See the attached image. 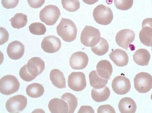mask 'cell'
Masks as SVG:
<instances>
[{
	"mask_svg": "<svg viewBox=\"0 0 152 113\" xmlns=\"http://www.w3.org/2000/svg\"><path fill=\"white\" fill-rule=\"evenodd\" d=\"M96 72L102 78L109 79L113 72L112 66L110 62L107 60L99 61L96 66Z\"/></svg>",
	"mask_w": 152,
	"mask_h": 113,
	"instance_id": "cell-17",
	"label": "cell"
},
{
	"mask_svg": "<svg viewBox=\"0 0 152 113\" xmlns=\"http://www.w3.org/2000/svg\"><path fill=\"white\" fill-rule=\"evenodd\" d=\"M69 87L76 91H81L86 86L85 74L82 72H72L68 76L67 81Z\"/></svg>",
	"mask_w": 152,
	"mask_h": 113,
	"instance_id": "cell-8",
	"label": "cell"
},
{
	"mask_svg": "<svg viewBox=\"0 0 152 113\" xmlns=\"http://www.w3.org/2000/svg\"><path fill=\"white\" fill-rule=\"evenodd\" d=\"M134 87L136 90L140 93H146L152 88V76L149 73L141 72L135 76Z\"/></svg>",
	"mask_w": 152,
	"mask_h": 113,
	"instance_id": "cell-6",
	"label": "cell"
},
{
	"mask_svg": "<svg viewBox=\"0 0 152 113\" xmlns=\"http://www.w3.org/2000/svg\"><path fill=\"white\" fill-rule=\"evenodd\" d=\"M97 112L98 113H115V112L114 108L111 106L109 104H106L99 106L97 109Z\"/></svg>",
	"mask_w": 152,
	"mask_h": 113,
	"instance_id": "cell-33",
	"label": "cell"
},
{
	"mask_svg": "<svg viewBox=\"0 0 152 113\" xmlns=\"http://www.w3.org/2000/svg\"><path fill=\"white\" fill-rule=\"evenodd\" d=\"M26 65L28 72L30 75L36 77L42 73L45 68L44 61L38 57L30 58Z\"/></svg>",
	"mask_w": 152,
	"mask_h": 113,
	"instance_id": "cell-13",
	"label": "cell"
},
{
	"mask_svg": "<svg viewBox=\"0 0 152 113\" xmlns=\"http://www.w3.org/2000/svg\"><path fill=\"white\" fill-rule=\"evenodd\" d=\"M100 38V33L98 29L91 26L86 25L81 32L80 40L83 45L91 47L97 44Z\"/></svg>",
	"mask_w": 152,
	"mask_h": 113,
	"instance_id": "cell-2",
	"label": "cell"
},
{
	"mask_svg": "<svg viewBox=\"0 0 152 113\" xmlns=\"http://www.w3.org/2000/svg\"><path fill=\"white\" fill-rule=\"evenodd\" d=\"M58 35L64 41L70 42L75 40L77 33V30L74 23L71 20L62 18L57 26Z\"/></svg>",
	"mask_w": 152,
	"mask_h": 113,
	"instance_id": "cell-1",
	"label": "cell"
},
{
	"mask_svg": "<svg viewBox=\"0 0 152 113\" xmlns=\"http://www.w3.org/2000/svg\"><path fill=\"white\" fill-rule=\"evenodd\" d=\"M148 26L152 27V18H148L144 19L142 22V27Z\"/></svg>",
	"mask_w": 152,
	"mask_h": 113,
	"instance_id": "cell-37",
	"label": "cell"
},
{
	"mask_svg": "<svg viewBox=\"0 0 152 113\" xmlns=\"http://www.w3.org/2000/svg\"><path fill=\"white\" fill-rule=\"evenodd\" d=\"M151 100L152 101V94H151Z\"/></svg>",
	"mask_w": 152,
	"mask_h": 113,
	"instance_id": "cell-39",
	"label": "cell"
},
{
	"mask_svg": "<svg viewBox=\"0 0 152 113\" xmlns=\"http://www.w3.org/2000/svg\"><path fill=\"white\" fill-rule=\"evenodd\" d=\"M50 79L55 87L61 89L66 88V80L64 74L59 69H54L51 70Z\"/></svg>",
	"mask_w": 152,
	"mask_h": 113,
	"instance_id": "cell-19",
	"label": "cell"
},
{
	"mask_svg": "<svg viewBox=\"0 0 152 113\" xmlns=\"http://www.w3.org/2000/svg\"><path fill=\"white\" fill-rule=\"evenodd\" d=\"M19 74L20 77L24 81H30L36 77L30 75L27 70L26 64L23 66L20 69Z\"/></svg>",
	"mask_w": 152,
	"mask_h": 113,
	"instance_id": "cell-31",
	"label": "cell"
},
{
	"mask_svg": "<svg viewBox=\"0 0 152 113\" xmlns=\"http://www.w3.org/2000/svg\"><path fill=\"white\" fill-rule=\"evenodd\" d=\"M109 48L108 43L104 38L101 37L98 43L94 46L91 47L92 51L95 54L102 56L105 54Z\"/></svg>",
	"mask_w": 152,
	"mask_h": 113,
	"instance_id": "cell-26",
	"label": "cell"
},
{
	"mask_svg": "<svg viewBox=\"0 0 152 113\" xmlns=\"http://www.w3.org/2000/svg\"><path fill=\"white\" fill-rule=\"evenodd\" d=\"M48 108L52 113H67L69 112L67 103L61 99L54 98L51 99L48 103Z\"/></svg>",
	"mask_w": 152,
	"mask_h": 113,
	"instance_id": "cell-15",
	"label": "cell"
},
{
	"mask_svg": "<svg viewBox=\"0 0 152 113\" xmlns=\"http://www.w3.org/2000/svg\"><path fill=\"white\" fill-rule=\"evenodd\" d=\"M25 51L24 45L20 42L14 41L9 43L7 47V52L11 59L17 60L23 55Z\"/></svg>",
	"mask_w": 152,
	"mask_h": 113,
	"instance_id": "cell-14",
	"label": "cell"
},
{
	"mask_svg": "<svg viewBox=\"0 0 152 113\" xmlns=\"http://www.w3.org/2000/svg\"><path fill=\"white\" fill-rule=\"evenodd\" d=\"M19 0H1L3 6L7 9H12L17 6Z\"/></svg>",
	"mask_w": 152,
	"mask_h": 113,
	"instance_id": "cell-32",
	"label": "cell"
},
{
	"mask_svg": "<svg viewBox=\"0 0 152 113\" xmlns=\"http://www.w3.org/2000/svg\"><path fill=\"white\" fill-rule=\"evenodd\" d=\"M28 5L31 8H38L45 3V0H27Z\"/></svg>",
	"mask_w": 152,
	"mask_h": 113,
	"instance_id": "cell-35",
	"label": "cell"
},
{
	"mask_svg": "<svg viewBox=\"0 0 152 113\" xmlns=\"http://www.w3.org/2000/svg\"><path fill=\"white\" fill-rule=\"evenodd\" d=\"M99 0H82L85 3L89 5H92L96 2Z\"/></svg>",
	"mask_w": 152,
	"mask_h": 113,
	"instance_id": "cell-38",
	"label": "cell"
},
{
	"mask_svg": "<svg viewBox=\"0 0 152 113\" xmlns=\"http://www.w3.org/2000/svg\"><path fill=\"white\" fill-rule=\"evenodd\" d=\"M93 15L96 22L104 25L110 24L113 18L111 9L102 4L99 5L94 9Z\"/></svg>",
	"mask_w": 152,
	"mask_h": 113,
	"instance_id": "cell-4",
	"label": "cell"
},
{
	"mask_svg": "<svg viewBox=\"0 0 152 113\" xmlns=\"http://www.w3.org/2000/svg\"><path fill=\"white\" fill-rule=\"evenodd\" d=\"M61 99L67 103L69 107L68 113H74L77 105V99L75 96L70 93H66L63 94Z\"/></svg>",
	"mask_w": 152,
	"mask_h": 113,
	"instance_id": "cell-27",
	"label": "cell"
},
{
	"mask_svg": "<svg viewBox=\"0 0 152 113\" xmlns=\"http://www.w3.org/2000/svg\"><path fill=\"white\" fill-rule=\"evenodd\" d=\"M90 85L96 89H100L105 86L108 79L100 77L95 70L91 71L89 75Z\"/></svg>",
	"mask_w": 152,
	"mask_h": 113,
	"instance_id": "cell-22",
	"label": "cell"
},
{
	"mask_svg": "<svg viewBox=\"0 0 152 113\" xmlns=\"http://www.w3.org/2000/svg\"><path fill=\"white\" fill-rule=\"evenodd\" d=\"M112 87L116 94L123 95L129 91L131 86L129 80L124 76L120 75L117 76L113 80Z\"/></svg>",
	"mask_w": 152,
	"mask_h": 113,
	"instance_id": "cell-9",
	"label": "cell"
},
{
	"mask_svg": "<svg viewBox=\"0 0 152 113\" xmlns=\"http://www.w3.org/2000/svg\"><path fill=\"white\" fill-rule=\"evenodd\" d=\"M63 8L69 12H74L80 7V4L78 0H61Z\"/></svg>",
	"mask_w": 152,
	"mask_h": 113,
	"instance_id": "cell-28",
	"label": "cell"
},
{
	"mask_svg": "<svg viewBox=\"0 0 152 113\" xmlns=\"http://www.w3.org/2000/svg\"><path fill=\"white\" fill-rule=\"evenodd\" d=\"M119 110L121 113H134L137 109L136 104L132 99L128 97L122 98L118 104Z\"/></svg>",
	"mask_w": 152,
	"mask_h": 113,
	"instance_id": "cell-18",
	"label": "cell"
},
{
	"mask_svg": "<svg viewBox=\"0 0 152 113\" xmlns=\"http://www.w3.org/2000/svg\"><path fill=\"white\" fill-rule=\"evenodd\" d=\"M151 50H152V47H151Z\"/></svg>",
	"mask_w": 152,
	"mask_h": 113,
	"instance_id": "cell-40",
	"label": "cell"
},
{
	"mask_svg": "<svg viewBox=\"0 0 152 113\" xmlns=\"http://www.w3.org/2000/svg\"><path fill=\"white\" fill-rule=\"evenodd\" d=\"M116 7L122 10H126L132 6L133 0H114Z\"/></svg>",
	"mask_w": 152,
	"mask_h": 113,
	"instance_id": "cell-30",
	"label": "cell"
},
{
	"mask_svg": "<svg viewBox=\"0 0 152 113\" xmlns=\"http://www.w3.org/2000/svg\"><path fill=\"white\" fill-rule=\"evenodd\" d=\"M135 34L132 30L124 29L119 31L115 38L116 42L119 46L127 50L129 45L134 40Z\"/></svg>",
	"mask_w": 152,
	"mask_h": 113,
	"instance_id": "cell-10",
	"label": "cell"
},
{
	"mask_svg": "<svg viewBox=\"0 0 152 113\" xmlns=\"http://www.w3.org/2000/svg\"><path fill=\"white\" fill-rule=\"evenodd\" d=\"M20 83L17 78L13 75H7L0 80V92L2 94L8 95L18 91Z\"/></svg>",
	"mask_w": 152,
	"mask_h": 113,
	"instance_id": "cell-5",
	"label": "cell"
},
{
	"mask_svg": "<svg viewBox=\"0 0 152 113\" xmlns=\"http://www.w3.org/2000/svg\"><path fill=\"white\" fill-rule=\"evenodd\" d=\"M109 56L111 60L117 66H124L127 65L128 63L129 57L127 53L121 49L114 50Z\"/></svg>",
	"mask_w": 152,
	"mask_h": 113,
	"instance_id": "cell-16",
	"label": "cell"
},
{
	"mask_svg": "<svg viewBox=\"0 0 152 113\" xmlns=\"http://www.w3.org/2000/svg\"><path fill=\"white\" fill-rule=\"evenodd\" d=\"M142 27L139 34L141 42L146 46L152 47V27L148 26Z\"/></svg>",
	"mask_w": 152,
	"mask_h": 113,
	"instance_id": "cell-23",
	"label": "cell"
},
{
	"mask_svg": "<svg viewBox=\"0 0 152 113\" xmlns=\"http://www.w3.org/2000/svg\"><path fill=\"white\" fill-rule=\"evenodd\" d=\"M61 46V42L58 37L49 35L45 37L41 43L42 48L45 52L53 53L58 51Z\"/></svg>",
	"mask_w": 152,
	"mask_h": 113,
	"instance_id": "cell-11",
	"label": "cell"
},
{
	"mask_svg": "<svg viewBox=\"0 0 152 113\" xmlns=\"http://www.w3.org/2000/svg\"><path fill=\"white\" fill-rule=\"evenodd\" d=\"M61 14L60 10L56 6L53 5H47L39 12V17L42 22L46 25H54Z\"/></svg>",
	"mask_w": 152,
	"mask_h": 113,
	"instance_id": "cell-3",
	"label": "cell"
},
{
	"mask_svg": "<svg viewBox=\"0 0 152 113\" xmlns=\"http://www.w3.org/2000/svg\"><path fill=\"white\" fill-rule=\"evenodd\" d=\"M11 25L14 28L19 29L24 27L28 22L27 16L22 13H18L11 18Z\"/></svg>",
	"mask_w": 152,
	"mask_h": 113,
	"instance_id": "cell-25",
	"label": "cell"
},
{
	"mask_svg": "<svg viewBox=\"0 0 152 113\" xmlns=\"http://www.w3.org/2000/svg\"><path fill=\"white\" fill-rule=\"evenodd\" d=\"M88 58L84 52L78 51L74 53L71 56L69 63L73 69L80 70L85 68L88 65Z\"/></svg>",
	"mask_w": 152,
	"mask_h": 113,
	"instance_id": "cell-12",
	"label": "cell"
},
{
	"mask_svg": "<svg viewBox=\"0 0 152 113\" xmlns=\"http://www.w3.org/2000/svg\"><path fill=\"white\" fill-rule=\"evenodd\" d=\"M150 57L149 52L146 49L141 48L135 51L133 55V58L136 63L143 66L148 65Z\"/></svg>",
	"mask_w": 152,
	"mask_h": 113,
	"instance_id": "cell-20",
	"label": "cell"
},
{
	"mask_svg": "<svg viewBox=\"0 0 152 113\" xmlns=\"http://www.w3.org/2000/svg\"><path fill=\"white\" fill-rule=\"evenodd\" d=\"M27 95L32 98L40 97L44 94V89L43 86L38 83H34L28 85L26 89Z\"/></svg>",
	"mask_w": 152,
	"mask_h": 113,
	"instance_id": "cell-24",
	"label": "cell"
},
{
	"mask_svg": "<svg viewBox=\"0 0 152 113\" xmlns=\"http://www.w3.org/2000/svg\"><path fill=\"white\" fill-rule=\"evenodd\" d=\"M110 92L106 86L100 89L93 88L91 91V96L92 99L97 102L104 101L109 97Z\"/></svg>",
	"mask_w": 152,
	"mask_h": 113,
	"instance_id": "cell-21",
	"label": "cell"
},
{
	"mask_svg": "<svg viewBox=\"0 0 152 113\" xmlns=\"http://www.w3.org/2000/svg\"><path fill=\"white\" fill-rule=\"evenodd\" d=\"M27 101V98L24 96L15 95L7 100L5 104V107L10 113H19L26 107Z\"/></svg>",
	"mask_w": 152,
	"mask_h": 113,
	"instance_id": "cell-7",
	"label": "cell"
},
{
	"mask_svg": "<svg viewBox=\"0 0 152 113\" xmlns=\"http://www.w3.org/2000/svg\"><path fill=\"white\" fill-rule=\"evenodd\" d=\"M30 32L32 34L37 35H44L46 31L45 25L40 22H34L29 27Z\"/></svg>",
	"mask_w": 152,
	"mask_h": 113,
	"instance_id": "cell-29",
	"label": "cell"
},
{
	"mask_svg": "<svg viewBox=\"0 0 152 113\" xmlns=\"http://www.w3.org/2000/svg\"><path fill=\"white\" fill-rule=\"evenodd\" d=\"M8 32L4 28L0 27V45L3 44L7 42L9 39Z\"/></svg>",
	"mask_w": 152,
	"mask_h": 113,
	"instance_id": "cell-34",
	"label": "cell"
},
{
	"mask_svg": "<svg viewBox=\"0 0 152 113\" xmlns=\"http://www.w3.org/2000/svg\"><path fill=\"white\" fill-rule=\"evenodd\" d=\"M93 108L90 106H83L81 107L78 113H94Z\"/></svg>",
	"mask_w": 152,
	"mask_h": 113,
	"instance_id": "cell-36",
	"label": "cell"
}]
</instances>
